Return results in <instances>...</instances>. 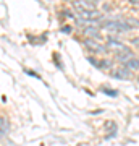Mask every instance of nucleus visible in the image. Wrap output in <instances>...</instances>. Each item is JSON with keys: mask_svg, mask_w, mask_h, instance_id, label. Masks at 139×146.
<instances>
[{"mask_svg": "<svg viewBox=\"0 0 139 146\" xmlns=\"http://www.w3.org/2000/svg\"><path fill=\"white\" fill-rule=\"evenodd\" d=\"M73 7L76 8L78 11H89V10H96L94 3L88 2V0H74L73 2Z\"/></svg>", "mask_w": 139, "mask_h": 146, "instance_id": "obj_4", "label": "nucleus"}, {"mask_svg": "<svg viewBox=\"0 0 139 146\" xmlns=\"http://www.w3.org/2000/svg\"><path fill=\"white\" fill-rule=\"evenodd\" d=\"M105 49H108L107 52H113V54H117V55H120V54L128 52V50H129L125 44H121V42H118V41H108Z\"/></svg>", "mask_w": 139, "mask_h": 146, "instance_id": "obj_1", "label": "nucleus"}, {"mask_svg": "<svg viewBox=\"0 0 139 146\" xmlns=\"http://www.w3.org/2000/svg\"><path fill=\"white\" fill-rule=\"evenodd\" d=\"M103 29L108 33H123V31H128L129 26L123 25V23H117V21H112V23H105L103 25Z\"/></svg>", "mask_w": 139, "mask_h": 146, "instance_id": "obj_2", "label": "nucleus"}, {"mask_svg": "<svg viewBox=\"0 0 139 146\" xmlns=\"http://www.w3.org/2000/svg\"><path fill=\"white\" fill-rule=\"evenodd\" d=\"M10 128V123H8V120H7L5 115H0V136H3L8 131Z\"/></svg>", "mask_w": 139, "mask_h": 146, "instance_id": "obj_7", "label": "nucleus"}, {"mask_svg": "<svg viewBox=\"0 0 139 146\" xmlns=\"http://www.w3.org/2000/svg\"><path fill=\"white\" fill-rule=\"evenodd\" d=\"M125 67L126 68H139V60L131 58V60H128V62H125Z\"/></svg>", "mask_w": 139, "mask_h": 146, "instance_id": "obj_8", "label": "nucleus"}, {"mask_svg": "<svg viewBox=\"0 0 139 146\" xmlns=\"http://www.w3.org/2000/svg\"><path fill=\"white\" fill-rule=\"evenodd\" d=\"M103 93L105 94H112V96H117V93H115V91H110V89H102Z\"/></svg>", "mask_w": 139, "mask_h": 146, "instance_id": "obj_9", "label": "nucleus"}, {"mask_svg": "<svg viewBox=\"0 0 139 146\" xmlns=\"http://www.w3.org/2000/svg\"><path fill=\"white\" fill-rule=\"evenodd\" d=\"M92 2H94V0H91V3H92Z\"/></svg>", "mask_w": 139, "mask_h": 146, "instance_id": "obj_13", "label": "nucleus"}, {"mask_svg": "<svg viewBox=\"0 0 139 146\" xmlns=\"http://www.w3.org/2000/svg\"><path fill=\"white\" fill-rule=\"evenodd\" d=\"M84 44H86V46H88L92 52H107V49H105V47L100 46V44H96L94 41H86Z\"/></svg>", "mask_w": 139, "mask_h": 146, "instance_id": "obj_6", "label": "nucleus"}, {"mask_svg": "<svg viewBox=\"0 0 139 146\" xmlns=\"http://www.w3.org/2000/svg\"><path fill=\"white\" fill-rule=\"evenodd\" d=\"M26 73H29L31 76H34V78H39V75L37 73H34V72H31V70H26Z\"/></svg>", "mask_w": 139, "mask_h": 146, "instance_id": "obj_10", "label": "nucleus"}, {"mask_svg": "<svg viewBox=\"0 0 139 146\" xmlns=\"http://www.w3.org/2000/svg\"><path fill=\"white\" fill-rule=\"evenodd\" d=\"M78 15H79V18H81V21H94L97 20V18H100V11L97 10H89V11H78Z\"/></svg>", "mask_w": 139, "mask_h": 146, "instance_id": "obj_5", "label": "nucleus"}, {"mask_svg": "<svg viewBox=\"0 0 139 146\" xmlns=\"http://www.w3.org/2000/svg\"><path fill=\"white\" fill-rule=\"evenodd\" d=\"M131 3H133V5H136V7H139V0H131Z\"/></svg>", "mask_w": 139, "mask_h": 146, "instance_id": "obj_12", "label": "nucleus"}, {"mask_svg": "<svg viewBox=\"0 0 139 146\" xmlns=\"http://www.w3.org/2000/svg\"><path fill=\"white\" fill-rule=\"evenodd\" d=\"M133 44H134V46H138V47H139V37H136V39H133Z\"/></svg>", "mask_w": 139, "mask_h": 146, "instance_id": "obj_11", "label": "nucleus"}, {"mask_svg": "<svg viewBox=\"0 0 139 146\" xmlns=\"http://www.w3.org/2000/svg\"><path fill=\"white\" fill-rule=\"evenodd\" d=\"M112 76H115V78H118V80H128V78H131V72H129L128 68L125 67H115V68H112Z\"/></svg>", "mask_w": 139, "mask_h": 146, "instance_id": "obj_3", "label": "nucleus"}]
</instances>
